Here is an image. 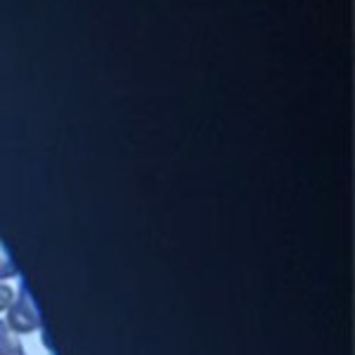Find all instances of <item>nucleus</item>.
Segmentation results:
<instances>
[{
  "mask_svg": "<svg viewBox=\"0 0 355 355\" xmlns=\"http://www.w3.org/2000/svg\"><path fill=\"white\" fill-rule=\"evenodd\" d=\"M12 301H15V289L8 287V284H0V311H8Z\"/></svg>",
  "mask_w": 355,
  "mask_h": 355,
  "instance_id": "20e7f679",
  "label": "nucleus"
},
{
  "mask_svg": "<svg viewBox=\"0 0 355 355\" xmlns=\"http://www.w3.org/2000/svg\"><path fill=\"white\" fill-rule=\"evenodd\" d=\"M17 275V266L12 261V256H10L8 246L3 244V239H0V279H10Z\"/></svg>",
  "mask_w": 355,
  "mask_h": 355,
  "instance_id": "7ed1b4c3",
  "label": "nucleus"
},
{
  "mask_svg": "<svg viewBox=\"0 0 355 355\" xmlns=\"http://www.w3.org/2000/svg\"><path fill=\"white\" fill-rule=\"evenodd\" d=\"M8 327L15 331V334H31L41 327V320H38V311L33 306L31 296H28L26 289L19 291V296L10 303L8 308Z\"/></svg>",
  "mask_w": 355,
  "mask_h": 355,
  "instance_id": "f257e3e1",
  "label": "nucleus"
},
{
  "mask_svg": "<svg viewBox=\"0 0 355 355\" xmlns=\"http://www.w3.org/2000/svg\"><path fill=\"white\" fill-rule=\"evenodd\" d=\"M0 355H26L19 334H15L5 320H0Z\"/></svg>",
  "mask_w": 355,
  "mask_h": 355,
  "instance_id": "f03ea898",
  "label": "nucleus"
}]
</instances>
